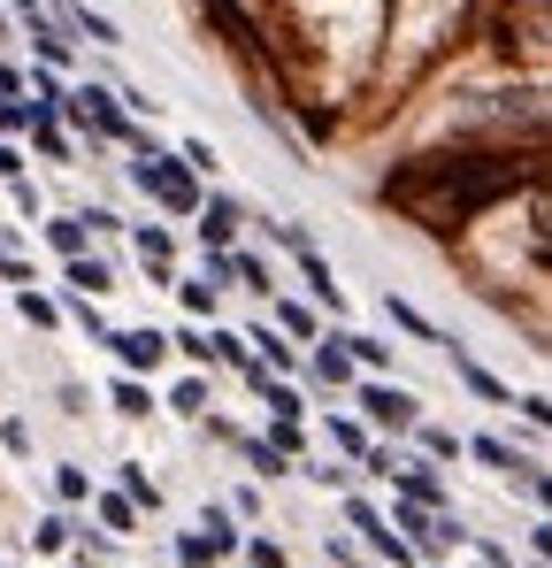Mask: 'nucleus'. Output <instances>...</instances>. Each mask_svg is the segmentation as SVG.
<instances>
[{"label":"nucleus","instance_id":"nucleus-1","mask_svg":"<svg viewBox=\"0 0 552 568\" xmlns=\"http://www.w3.org/2000/svg\"><path fill=\"white\" fill-rule=\"evenodd\" d=\"M139 185L154 192L162 207H177V215H192V207H200V192H192V170H184V162H170V154H139Z\"/></svg>","mask_w":552,"mask_h":568},{"label":"nucleus","instance_id":"nucleus-2","mask_svg":"<svg viewBox=\"0 0 552 568\" xmlns=\"http://www.w3.org/2000/svg\"><path fill=\"white\" fill-rule=\"evenodd\" d=\"M108 346H115V362H123V369H154V362L170 354V338H162V331H108Z\"/></svg>","mask_w":552,"mask_h":568},{"label":"nucleus","instance_id":"nucleus-3","mask_svg":"<svg viewBox=\"0 0 552 568\" xmlns=\"http://www.w3.org/2000/svg\"><path fill=\"white\" fill-rule=\"evenodd\" d=\"M361 407L376 415V423H391V430H407V423H415V392H399V384H368Z\"/></svg>","mask_w":552,"mask_h":568},{"label":"nucleus","instance_id":"nucleus-4","mask_svg":"<svg viewBox=\"0 0 552 568\" xmlns=\"http://www.w3.org/2000/svg\"><path fill=\"white\" fill-rule=\"evenodd\" d=\"M200 231H207V246H231V231H238V207H231V200H207V223H200Z\"/></svg>","mask_w":552,"mask_h":568},{"label":"nucleus","instance_id":"nucleus-5","mask_svg":"<svg viewBox=\"0 0 552 568\" xmlns=\"http://www.w3.org/2000/svg\"><path fill=\"white\" fill-rule=\"evenodd\" d=\"M315 377L346 384V377H354V354H338V338H330V346H323V354H315Z\"/></svg>","mask_w":552,"mask_h":568},{"label":"nucleus","instance_id":"nucleus-6","mask_svg":"<svg viewBox=\"0 0 552 568\" xmlns=\"http://www.w3.org/2000/svg\"><path fill=\"white\" fill-rule=\"evenodd\" d=\"M70 284H78V292H108V270L85 262V254H70Z\"/></svg>","mask_w":552,"mask_h":568},{"label":"nucleus","instance_id":"nucleus-7","mask_svg":"<svg viewBox=\"0 0 552 568\" xmlns=\"http://www.w3.org/2000/svg\"><path fill=\"white\" fill-rule=\"evenodd\" d=\"M460 377L476 384V392H483V399H507V384L491 377V369H476V362H468V354H460Z\"/></svg>","mask_w":552,"mask_h":568},{"label":"nucleus","instance_id":"nucleus-8","mask_svg":"<svg viewBox=\"0 0 552 568\" xmlns=\"http://www.w3.org/2000/svg\"><path fill=\"white\" fill-rule=\"evenodd\" d=\"M476 462H491V469H530V462H514L499 438H476Z\"/></svg>","mask_w":552,"mask_h":568},{"label":"nucleus","instance_id":"nucleus-9","mask_svg":"<svg viewBox=\"0 0 552 568\" xmlns=\"http://www.w3.org/2000/svg\"><path fill=\"white\" fill-rule=\"evenodd\" d=\"M54 246H62V254H85V223H78V215H70V223H54Z\"/></svg>","mask_w":552,"mask_h":568},{"label":"nucleus","instance_id":"nucleus-10","mask_svg":"<svg viewBox=\"0 0 552 568\" xmlns=\"http://www.w3.org/2000/svg\"><path fill=\"white\" fill-rule=\"evenodd\" d=\"M115 407H123V415H146L154 399H146V384H115Z\"/></svg>","mask_w":552,"mask_h":568},{"label":"nucleus","instance_id":"nucleus-11","mask_svg":"<svg viewBox=\"0 0 552 568\" xmlns=\"http://www.w3.org/2000/svg\"><path fill=\"white\" fill-rule=\"evenodd\" d=\"M422 446H430V454H438V462H453V454H460V438H453V430H438V423H430V430H422Z\"/></svg>","mask_w":552,"mask_h":568},{"label":"nucleus","instance_id":"nucleus-12","mask_svg":"<svg viewBox=\"0 0 552 568\" xmlns=\"http://www.w3.org/2000/svg\"><path fill=\"white\" fill-rule=\"evenodd\" d=\"M338 346H354V362H368V369H384V354H391V346H376V338H338Z\"/></svg>","mask_w":552,"mask_h":568},{"label":"nucleus","instance_id":"nucleus-13","mask_svg":"<svg viewBox=\"0 0 552 568\" xmlns=\"http://www.w3.org/2000/svg\"><path fill=\"white\" fill-rule=\"evenodd\" d=\"M139 254H146L154 270H170V239H162V231H146V239H139Z\"/></svg>","mask_w":552,"mask_h":568},{"label":"nucleus","instance_id":"nucleus-14","mask_svg":"<svg viewBox=\"0 0 552 568\" xmlns=\"http://www.w3.org/2000/svg\"><path fill=\"white\" fill-rule=\"evenodd\" d=\"M184 307H192V315H207V307H215V284H207V277L184 284Z\"/></svg>","mask_w":552,"mask_h":568},{"label":"nucleus","instance_id":"nucleus-15","mask_svg":"<svg viewBox=\"0 0 552 568\" xmlns=\"http://www.w3.org/2000/svg\"><path fill=\"white\" fill-rule=\"evenodd\" d=\"M78 31H85V39H100V47H115V23H108V16H78Z\"/></svg>","mask_w":552,"mask_h":568},{"label":"nucleus","instance_id":"nucleus-16","mask_svg":"<svg viewBox=\"0 0 552 568\" xmlns=\"http://www.w3.org/2000/svg\"><path fill=\"white\" fill-rule=\"evenodd\" d=\"M246 554H254V568H284V554H276L269 538H254V546H246Z\"/></svg>","mask_w":552,"mask_h":568},{"label":"nucleus","instance_id":"nucleus-17","mask_svg":"<svg viewBox=\"0 0 552 568\" xmlns=\"http://www.w3.org/2000/svg\"><path fill=\"white\" fill-rule=\"evenodd\" d=\"M16 170H23V162H16V146H0V178H16Z\"/></svg>","mask_w":552,"mask_h":568}]
</instances>
